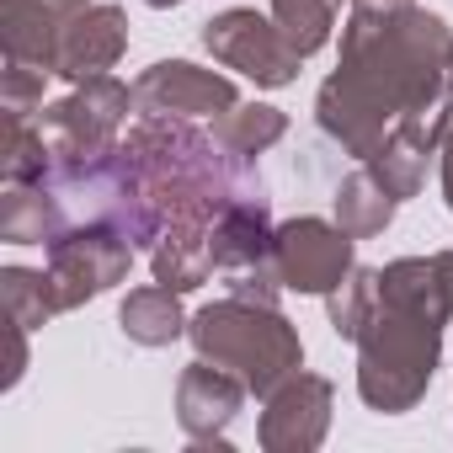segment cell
<instances>
[{"label":"cell","mask_w":453,"mask_h":453,"mask_svg":"<svg viewBox=\"0 0 453 453\" xmlns=\"http://www.w3.org/2000/svg\"><path fill=\"white\" fill-rule=\"evenodd\" d=\"M448 65H453V27L437 12L426 6H405L389 17L347 12L342 59L315 91V123L352 160H368L389 134H405L437 155L442 134L453 128Z\"/></svg>","instance_id":"1"},{"label":"cell","mask_w":453,"mask_h":453,"mask_svg":"<svg viewBox=\"0 0 453 453\" xmlns=\"http://www.w3.org/2000/svg\"><path fill=\"white\" fill-rule=\"evenodd\" d=\"M453 310L437 257H400L379 267V304L357 331V395L379 416H405L432 389L442 363V331Z\"/></svg>","instance_id":"2"},{"label":"cell","mask_w":453,"mask_h":453,"mask_svg":"<svg viewBox=\"0 0 453 453\" xmlns=\"http://www.w3.org/2000/svg\"><path fill=\"white\" fill-rule=\"evenodd\" d=\"M187 342L197 347V357L230 368L257 400H267L288 373L304 368V342L299 326L262 299H241V294H224L213 304H203L187 320Z\"/></svg>","instance_id":"3"},{"label":"cell","mask_w":453,"mask_h":453,"mask_svg":"<svg viewBox=\"0 0 453 453\" xmlns=\"http://www.w3.org/2000/svg\"><path fill=\"white\" fill-rule=\"evenodd\" d=\"M128 112H139L134 102V86H123L118 75H96V81H81L70 96H59L54 107L38 112V128L54 150V171L65 165H91L102 155L118 150L123 128H128Z\"/></svg>","instance_id":"4"},{"label":"cell","mask_w":453,"mask_h":453,"mask_svg":"<svg viewBox=\"0 0 453 453\" xmlns=\"http://www.w3.org/2000/svg\"><path fill=\"white\" fill-rule=\"evenodd\" d=\"M134 267V241L107 219H75L70 230L49 246V288L59 315L81 310L91 299H102L107 288H118Z\"/></svg>","instance_id":"5"},{"label":"cell","mask_w":453,"mask_h":453,"mask_svg":"<svg viewBox=\"0 0 453 453\" xmlns=\"http://www.w3.org/2000/svg\"><path fill=\"white\" fill-rule=\"evenodd\" d=\"M203 49L246 81H257L262 91H283L299 81L304 54L283 38V27L273 22V12H251V6H230L203 22Z\"/></svg>","instance_id":"6"},{"label":"cell","mask_w":453,"mask_h":453,"mask_svg":"<svg viewBox=\"0 0 453 453\" xmlns=\"http://www.w3.org/2000/svg\"><path fill=\"white\" fill-rule=\"evenodd\" d=\"M273 267L283 278L288 294H315L326 299L352 267H357V241L331 219H315V213H299L288 224H278L273 235Z\"/></svg>","instance_id":"7"},{"label":"cell","mask_w":453,"mask_h":453,"mask_svg":"<svg viewBox=\"0 0 453 453\" xmlns=\"http://www.w3.org/2000/svg\"><path fill=\"white\" fill-rule=\"evenodd\" d=\"M128 54V17L112 0H59V43H54V75L81 86L107 75Z\"/></svg>","instance_id":"8"},{"label":"cell","mask_w":453,"mask_h":453,"mask_svg":"<svg viewBox=\"0 0 453 453\" xmlns=\"http://www.w3.org/2000/svg\"><path fill=\"white\" fill-rule=\"evenodd\" d=\"M331 411H336V384L299 368L262 400L257 437L267 453H315L331 432Z\"/></svg>","instance_id":"9"},{"label":"cell","mask_w":453,"mask_h":453,"mask_svg":"<svg viewBox=\"0 0 453 453\" xmlns=\"http://www.w3.org/2000/svg\"><path fill=\"white\" fill-rule=\"evenodd\" d=\"M134 102L139 112H155V118H219L241 102L235 81L219 75V70H203L192 59H160L150 70L134 75Z\"/></svg>","instance_id":"10"},{"label":"cell","mask_w":453,"mask_h":453,"mask_svg":"<svg viewBox=\"0 0 453 453\" xmlns=\"http://www.w3.org/2000/svg\"><path fill=\"white\" fill-rule=\"evenodd\" d=\"M246 400H251V389L230 368H219L208 357L187 363L181 379H176V421L197 448H224V432L235 426Z\"/></svg>","instance_id":"11"},{"label":"cell","mask_w":453,"mask_h":453,"mask_svg":"<svg viewBox=\"0 0 453 453\" xmlns=\"http://www.w3.org/2000/svg\"><path fill=\"white\" fill-rule=\"evenodd\" d=\"M273 235H278V224H273L267 187H251V192L230 197V208H224L219 224H213V267L224 278H235V273H278L273 267Z\"/></svg>","instance_id":"12"},{"label":"cell","mask_w":453,"mask_h":453,"mask_svg":"<svg viewBox=\"0 0 453 453\" xmlns=\"http://www.w3.org/2000/svg\"><path fill=\"white\" fill-rule=\"evenodd\" d=\"M70 208L54 181H6L0 197V241L6 246H54L70 230Z\"/></svg>","instance_id":"13"},{"label":"cell","mask_w":453,"mask_h":453,"mask_svg":"<svg viewBox=\"0 0 453 453\" xmlns=\"http://www.w3.org/2000/svg\"><path fill=\"white\" fill-rule=\"evenodd\" d=\"M59 0H0V54L54 75Z\"/></svg>","instance_id":"14"},{"label":"cell","mask_w":453,"mask_h":453,"mask_svg":"<svg viewBox=\"0 0 453 453\" xmlns=\"http://www.w3.org/2000/svg\"><path fill=\"white\" fill-rule=\"evenodd\" d=\"M187 320L192 315H181V294L165 288V283L134 288L123 299V310H118V326H123V336L134 347H171V342L187 336Z\"/></svg>","instance_id":"15"},{"label":"cell","mask_w":453,"mask_h":453,"mask_svg":"<svg viewBox=\"0 0 453 453\" xmlns=\"http://www.w3.org/2000/svg\"><path fill=\"white\" fill-rule=\"evenodd\" d=\"M395 208H400V197H395L368 165L347 171L342 187H336V224H342L352 241H373V235H384L389 224H395Z\"/></svg>","instance_id":"16"},{"label":"cell","mask_w":453,"mask_h":453,"mask_svg":"<svg viewBox=\"0 0 453 453\" xmlns=\"http://www.w3.org/2000/svg\"><path fill=\"white\" fill-rule=\"evenodd\" d=\"M283 134H288V112L273 107V102H235L230 112L213 118V139L230 150V155H241V160L267 155Z\"/></svg>","instance_id":"17"},{"label":"cell","mask_w":453,"mask_h":453,"mask_svg":"<svg viewBox=\"0 0 453 453\" xmlns=\"http://www.w3.org/2000/svg\"><path fill=\"white\" fill-rule=\"evenodd\" d=\"M273 22H278L283 38L310 59V54L331 49L336 22H342V0H273Z\"/></svg>","instance_id":"18"},{"label":"cell","mask_w":453,"mask_h":453,"mask_svg":"<svg viewBox=\"0 0 453 453\" xmlns=\"http://www.w3.org/2000/svg\"><path fill=\"white\" fill-rule=\"evenodd\" d=\"M0 176H6V181H49V176H54V150H49L38 118H6Z\"/></svg>","instance_id":"19"},{"label":"cell","mask_w":453,"mask_h":453,"mask_svg":"<svg viewBox=\"0 0 453 453\" xmlns=\"http://www.w3.org/2000/svg\"><path fill=\"white\" fill-rule=\"evenodd\" d=\"M426 160H432V150H421V144H416V139H405V134H389V139H384L363 165H368V171H373V176H379L400 203H405V197H416V192H421V181H426Z\"/></svg>","instance_id":"20"},{"label":"cell","mask_w":453,"mask_h":453,"mask_svg":"<svg viewBox=\"0 0 453 453\" xmlns=\"http://www.w3.org/2000/svg\"><path fill=\"white\" fill-rule=\"evenodd\" d=\"M379 304V267H352L331 294H326V315H331V331L342 342H357L363 320L373 315Z\"/></svg>","instance_id":"21"},{"label":"cell","mask_w":453,"mask_h":453,"mask_svg":"<svg viewBox=\"0 0 453 453\" xmlns=\"http://www.w3.org/2000/svg\"><path fill=\"white\" fill-rule=\"evenodd\" d=\"M0 294H6V315L27 331H38L43 320L59 315L54 304V288H49V273H33V267H0Z\"/></svg>","instance_id":"22"},{"label":"cell","mask_w":453,"mask_h":453,"mask_svg":"<svg viewBox=\"0 0 453 453\" xmlns=\"http://www.w3.org/2000/svg\"><path fill=\"white\" fill-rule=\"evenodd\" d=\"M43 86H49V70L6 59V70H0V112L6 118H38L43 112Z\"/></svg>","instance_id":"23"},{"label":"cell","mask_w":453,"mask_h":453,"mask_svg":"<svg viewBox=\"0 0 453 453\" xmlns=\"http://www.w3.org/2000/svg\"><path fill=\"white\" fill-rule=\"evenodd\" d=\"M22 373H27V326L12 320V368H6V389H17Z\"/></svg>","instance_id":"24"},{"label":"cell","mask_w":453,"mask_h":453,"mask_svg":"<svg viewBox=\"0 0 453 453\" xmlns=\"http://www.w3.org/2000/svg\"><path fill=\"white\" fill-rule=\"evenodd\" d=\"M405 6H416V0H347V12H363V17H389Z\"/></svg>","instance_id":"25"},{"label":"cell","mask_w":453,"mask_h":453,"mask_svg":"<svg viewBox=\"0 0 453 453\" xmlns=\"http://www.w3.org/2000/svg\"><path fill=\"white\" fill-rule=\"evenodd\" d=\"M437 165H442V197H448V208H453V128H448L442 144H437Z\"/></svg>","instance_id":"26"},{"label":"cell","mask_w":453,"mask_h":453,"mask_svg":"<svg viewBox=\"0 0 453 453\" xmlns=\"http://www.w3.org/2000/svg\"><path fill=\"white\" fill-rule=\"evenodd\" d=\"M437 257V273H442V294H448V310H453V246L448 251H432Z\"/></svg>","instance_id":"27"},{"label":"cell","mask_w":453,"mask_h":453,"mask_svg":"<svg viewBox=\"0 0 453 453\" xmlns=\"http://www.w3.org/2000/svg\"><path fill=\"white\" fill-rule=\"evenodd\" d=\"M144 6H155V12H171V6H181V0H144Z\"/></svg>","instance_id":"28"},{"label":"cell","mask_w":453,"mask_h":453,"mask_svg":"<svg viewBox=\"0 0 453 453\" xmlns=\"http://www.w3.org/2000/svg\"><path fill=\"white\" fill-rule=\"evenodd\" d=\"M448 81H453V65H448Z\"/></svg>","instance_id":"29"}]
</instances>
